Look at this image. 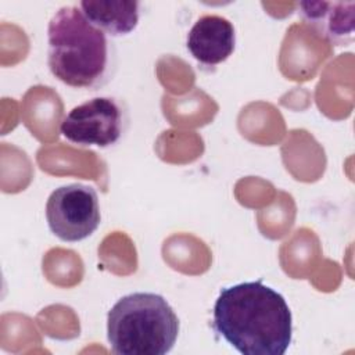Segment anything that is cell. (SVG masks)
<instances>
[{
  "label": "cell",
  "instance_id": "cell-1",
  "mask_svg": "<svg viewBox=\"0 0 355 355\" xmlns=\"http://www.w3.org/2000/svg\"><path fill=\"white\" fill-rule=\"evenodd\" d=\"M212 327L244 355H283L291 344L293 316L284 297L258 282L220 290Z\"/></svg>",
  "mask_w": 355,
  "mask_h": 355
},
{
  "label": "cell",
  "instance_id": "cell-2",
  "mask_svg": "<svg viewBox=\"0 0 355 355\" xmlns=\"http://www.w3.org/2000/svg\"><path fill=\"white\" fill-rule=\"evenodd\" d=\"M47 64L51 73L75 89L97 90L116 69V50L108 35L76 6L61 7L47 28Z\"/></svg>",
  "mask_w": 355,
  "mask_h": 355
},
{
  "label": "cell",
  "instance_id": "cell-3",
  "mask_svg": "<svg viewBox=\"0 0 355 355\" xmlns=\"http://www.w3.org/2000/svg\"><path fill=\"white\" fill-rule=\"evenodd\" d=\"M179 327L169 302L155 293L123 295L107 315V338L118 355H165L173 348Z\"/></svg>",
  "mask_w": 355,
  "mask_h": 355
},
{
  "label": "cell",
  "instance_id": "cell-4",
  "mask_svg": "<svg viewBox=\"0 0 355 355\" xmlns=\"http://www.w3.org/2000/svg\"><path fill=\"white\" fill-rule=\"evenodd\" d=\"M129 125V114L115 97H94L73 107L62 119V136L82 147L107 148L116 144Z\"/></svg>",
  "mask_w": 355,
  "mask_h": 355
},
{
  "label": "cell",
  "instance_id": "cell-5",
  "mask_svg": "<svg viewBox=\"0 0 355 355\" xmlns=\"http://www.w3.org/2000/svg\"><path fill=\"white\" fill-rule=\"evenodd\" d=\"M47 225L60 240L76 243L92 236L101 220L97 191L71 183L55 189L46 202Z\"/></svg>",
  "mask_w": 355,
  "mask_h": 355
},
{
  "label": "cell",
  "instance_id": "cell-6",
  "mask_svg": "<svg viewBox=\"0 0 355 355\" xmlns=\"http://www.w3.org/2000/svg\"><path fill=\"white\" fill-rule=\"evenodd\" d=\"M186 47L202 67L214 68L233 54L236 47L234 26L225 17L202 15L189 31Z\"/></svg>",
  "mask_w": 355,
  "mask_h": 355
},
{
  "label": "cell",
  "instance_id": "cell-7",
  "mask_svg": "<svg viewBox=\"0 0 355 355\" xmlns=\"http://www.w3.org/2000/svg\"><path fill=\"white\" fill-rule=\"evenodd\" d=\"M298 14L318 35L336 46L354 40L355 1H301Z\"/></svg>",
  "mask_w": 355,
  "mask_h": 355
},
{
  "label": "cell",
  "instance_id": "cell-8",
  "mask_svg": "<svg viewBox=\"0 0 355 355\" xmlns=\"http://www.w3.org/2000/svg\"><path fill=\"white\" fill-rule=\"evenodd\" d=\"M80 10L85 17L110 36L133 32L140 18V3L133 0H83Z\"/></svg>",
  "mask_w": 355,
  "mask_h": 355
}]
</instances>
